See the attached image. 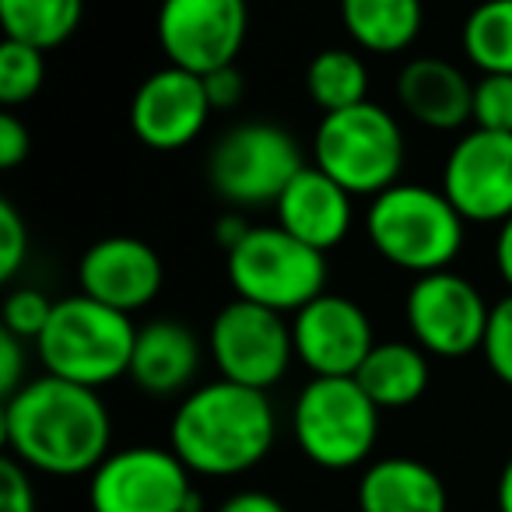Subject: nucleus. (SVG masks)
Wrapping results in <instances>:
<instances>
[{"instance_id": "nucleus-10", "label": "nucleus", "mask_w": 512, "mask_h": 512, "mask_svg": "<svg viewBox=\"0 0 512 512\" xmlns=\"http://www.w3.org/2000/svg\"><path fill=\"white\" fill-rule=\"evenodd\" d=\"M207 351L221 379L271 390L288 376L295 362V337L285 313L256 306L246 299H232L221 306L207 330Z\"/></svg>"}, {"instance_id": "nucleus-7", "label": "nucleus", "mask_w": 512, "mask_h": 512, "mask_svg": "<svg viewBox=\"0 0 512 512\" xmlns=\"http://www.w3.org/2000/svg\"><path fill=\"white\" fill-rule=\"evenodd\" d=\"M225 274L235 299L295 316L327 292V253L281 225H253L246 239L225 253Z\"/></svg>"}, {"instance_id": "nucleus-16", "label": "nucleus", "mask_w": 512, "mask_h": 512, "mask_svg": "<svg viewBox=\"0 0 512 512\" xmlns=\"http://www.w3.org/2000/svg\"><path fill=\"white\" fill-rule=\"evenodd\" d=\"M162 281V256L134 235H106L81 253V295H92L95 302H106L120 313L148 309L162 292Z\"/></svg>"}, {"instance_id": "nucleus-25", "label": "nucleus", "mask_w": 512, "mask_h": 512, "mask_svg": "<svg viewBox=\"0 0 512 512\" xmlns=\"http://www.w3.org/2000/svg\"><path fill=\"white\" fill-rule=\"evenodd\" d=\"M460 46L481 74H512V0H481L470 8Z\"/></svg>"}, {"instance_id": "nucleus-24", "label": "nucleus", "mask_w": 512, "mask_h": 512, "mask_svg": "<svg viewBox=\"0 0 512 512\" xmlns=\"http://www.w3.org/2000/svg\"><path fill=\"white\" fill-rule=\"evenodd\" d=\"M306 92L323 113L351 109L369 99V67L355 50L330 46L320 50L306 67Z\"/></svg>"}, {"instance_id": "nucleus-18", "label": "nucleus", "mask_w": 512, "mask_h": 512, "mask_svg": "<svg viewBox=\"0 0 512 512\" xmlns=\"http://www.w3.org/2000/svg\"><path fill=\"white\" fill-rule=\"evenodd\" d=\"M200 358H204V351L186 323L151 320L137 327L127 379L151 400H169L179 393H190L200 372Z\"/></svg>"}, {"instance_id": "nucleus-19", "label": "nucleus", "mask_w": 512, "mask_h": 512, "mask_svg": "<svg viewBox=\"0 0 512 512\" xmlns=\"http://www.w3.org/2000/svg\"><path fill=\"white\" fill-rule=\"evenodd\" d=\"M397 99L428 130H460L474 116V81L442 57L407 60L397 74Z\"/></svg>"}, {"instance_id": "nucleus-21", "label": "nucleus", "mask_w": 512, "mask_h": 512, "mask_svg": "<svg viewBox=\"0 0 512 512\" xmlns=\"http://www.w3.org/2000/svg\"><path fill=\"white\" fill-rule=\"evenodd\" d=\"M351 43L376 57H393L414 46L425 25L421 0H337Z\"/></svg>"}, {"instance_id": "nucleus-38", "label": "nucleus", "mask_w": 512, "mask_h": 512, "mask_svg": "<svg viewBox=\"0 0 512 512\" xmlns=\"http://www.w3.org/2000/svg\"><path fill=\"white\" fill-rule=\"evenodd\" d=\"M495 505H498V512H512V460H505L502 474H498Z\"/></svg>"}, {"instance_id": "nucleus-13", "label": "nucleus", "mask_w": 512, "mask_h": 512, "mask_svg": "<svg viewBox=\"0 0 512 512\" xmlns=\"http://www.w3.org/2000/svg\"><path fill=\"white\" fill-rule=\"evenodd\" d=\"M442 193L477 225L512 218V134L481 127L463 134L442 165Z\"/></svg>"}, {"instance_id": "nucleus-20", "label": "nucleus", "mask_w": 512, "mask_h": 512, "mask_svg": "<svg viewBox=\"0 0 512 512\" xmlns=\"http://www.w3.org/2000/svg\"><path fill=\"white\" fill-rule=\"evenodd\" d=\"M358 512H449V491L428 463L383 456L358 481Z\"/></svg>"}, {"instance_id": "nucleus-33", "label": "nucleus", "mask_w": 512, "mask_h": 512, "mask_svg": "<svg viewBox=\"0 0 512 512\" xmlns=\"http://www.w3.org/2000/svg\"><path fill=\"white\" fill-rule=\"evenodd\" d=\"M32 151V134L11 109L0 113V165L4 169H18Z\"/></svg>"}, {"instance_id": "nucleus-6", "label": "nucleus", "mask_w": 512, "mask_h": 512, "mask_svg": "<svg viewBox=\"0 0 512 512\" xmlns=\"http://www.w3.org/2000/svg\"><path fill=\"white\" fill-rule=\"evenodd\" d=\"M292 435L316 467H362L379 439V404L355 376H313L295 397Z\"/></svg>"}, {"instance_id": "nucleus-5", "label": "nucleus", "mask_w": 512, "mask_h": 512, "mask_svg": "<svg viewBox=\"0 0 512 512\" xmlns=\"http://www.w3.org/2000/svg\"><path fill=\"white\" fill-rule=\"evenodd\" d=\"M313 165L344 186L351 197H379L400 183L404 130L379 102L323 113L313 137Z\"/></svg>"}, {"instance_id": "nucleus-35", "label": "nucleus", "mask_w": 512, "mask_h": 512, "mask_svg": "<svg viewBox=\"0 0 512 512\" xmlns=\"http://www.w3.org/2000/svg\"><path fill=\"white\" fill-rule=\"evenodd\" d=\"M218 512H288V505L267 491H235L218 505Z\"/></svg>"}, {"instance_id": "nucleus-3", "label": "nucleus", "mask_w": 512, "mask_h": 512, "mask_svg": "<svg viewBox=\"0 0 512 512\" xmlns=\"http://www.w3.org/2000/svg\"><path fill=\"white\" fill-rule=\"evenodd\" d=\"M467 218L442 190L418 183H393L372 197L365 214L369 242L386 264L407 274L449 271L463 249Z\"/></svg>"}, {"instance_id": "nucleus-15", "label": "nucleus", "mask_w": 512, "mask_h": 512, "mask_svg": "<svg viewBox=\"0 0 512 512\" xmlns=\"http://www.w3.org/2000/svg\"><path fill=\"white\" fill-rule=\"evenodd\" d=\"M295 358L313 376H355L376 348L372 320L358 302L344 295H316L292 316Z\"/></svg>"}, {"instance_id": "nucleus-28", "label": "nucleus", "mask_w": 512, "mask_h": 512, "mask_svg": "<svg viewBox=\"0 0 512 512\" xmlns=\"http://www.w3.org/2000/svg\"><path fill=\"white\" fill-rule=\"evenodd\" d=\"M53 306H57V302L46 299V292H39V288H15V292L4 299V330L22 337V341L36 344L39 337H43L46 323H50Z\"/></svg>"}, {"instance_id": "nucleus-37", "label": "nucleus", "mask_w": 512, "mask_h": 512, "mask_svg": "<svg viewBox=\"0 0 512 512\" xmlns=\"http://www.w3.org/2000/svg\"><path fill=\"white\" fill-rule=\"evenodd\" d=\"M495 267L502 274V281L509 285L512 292V218H505L498 225V235H495Z\"/></svg>"}, {"instance_id": "nucleus-4", "label": "nucleus", "mask_w": 512, "mask_h": 512, "mask_svg": "<svg viewBox=\"0 0 512 512\" xmlns=\"http://www.w3.org/2000/svg\"><path fill=\"white\" fill-rule=\"evenodd\" d=\"M137 327L130 313L95 302L92 295H71L53 306L36 355L50 376L81 386H109L130 372Z\"/></svg>"}, {"instance_id": "nucleus-12", "label": "nucleus", "mask_w": 512, "mask_h": 512, "mask_svg": "<svg viewBox=\"0 0 512 512\" xmlns=\"http://www.w3.org/2000/svg\"><path fill=\"white\" fill-rule=\"evenodd\" d=\"M155 36L169 64L211 74L239 60L249 36L246 0H162Z\"/></svg>"}, {"instance_id": "nucleus-29", "label": "nucleus", "mask_w": 512, "mask_h": 512, "mask_svg": "<svg viewBox=\"0 0 512 512\" xmlns=\"http://www.w3.org/2000/svg\"><path fill=\"white\" fill-rule=\"evenodd\" d=\"M481 355L498 383L512 386V292L491 306L488 330H484Z\"/></svg>"}, {"instance_id": "nucleus-22", "label": "nucleus", "mask_w": 512, "mask_h": 512, "mask_svg": "<svg viewBox=\"0 0 512 512\" xmlns=\"http://www.w3.org/2000/svg\"><path fill=\"white\" fill-rule=\"evenodd\" d=\"M355 379L376 400L379 411L411 407L428 390V351L414 341H376Z\"/></svg>"}, {"instance_id": "nucleus-14", "label": "nucleus", "mask_w": 512, "mask_h": 512, "mask_svg": "<svg viewBox=\"0 0 512 512\" xmlns=\"http://www.w3.org/2000/svg\"><path fill=\"white\" fill-rule=\"evenodd\" d=\"M204 74L169 64L141 81L130 99V130L151 151H183L211 120Z\"/></svg>"}, {"instance_id": "nucleus-8", "label": "nucleus", "mask_w": 512, "mask_h": 512, "mask_svg": "<svg viewBox=\"0 0 512 512\" xmlns=\"http://www.w3.org/2000/svg\"><path fill=\"white\" fill-rule=\"evenodd\" d=\"M306 169L299 141L278 123H235L207 155V183L235 211L278 204L285 186Z\"/></svg>"}, {"instance_id": "nucleus-30", "label": "nucleus", "mask_w": 512, "mask_h": 512, "mask_svg": "<svg viewBox=\"0 0 512 512\" xmlns=\"http://www.w3.org/2000/svg\"><path fill=\"white\" fill-rule=\"evenodd\" d=\"M29 260V228L11 200H0V278L15 281Z\"/></svg>"}, {"instance_id": "nucleus-9", "label": "nucleus", "mask_w": 512, "mask_h": 512, "mask_svg": "<svg viewBox=\"0 0 512 512\" xmlns=\"http://www.w3.org/2000/svg\"><path fill=\"white\" fill-rule=\"evenodd\" d=\"M190 474L172 446L113 449L88 474V505L92 512H200L204 498Z\"/></svg>"}, {"instance_id": "nucleus-11", "label": "nucleus", "mask_w": 512, "mask_h": 512, "mask_svg": "<svg viewBox=\"0 0 512 512\" xmlns=\"http://www.w3.org/2000/svg\"><path fill=\"white\" fill-rule=\"evenodd\" d=\"M411 341L435 358H467L481 351L491 306L477 285L456 271H435L414 278L404 299Z\"/></svg>"}, {"instance_id": "nucleus-31", "label": "nucleus", "mask_w": 512, "mask_h": 512, "mask_svg": "<svg viewBox=\"0 0 512 512\" xmlns=\"http://www.w3.org/2000/svg\"><path fill=\"white\" fill-rule=\"evenodd\" d=\"M0 512H36V488L29 467L15 456L0 463Z\"/></svg>"}, {"instance_id": "nucleus-32", "label": "nucleus", "mask_w": 512, "mask_h": 512, "mask_svg": "<svg viewBox=\"0 0 512 512\" xmlns=\"http://www.w3.org/2000/svg\"><path fill=\"white\" fill-rule=\"evenodd\" d=\"M22 386H25V341L8 334V330H0V393L8 400Z\"/></svg>"}, {"instance_id": "nucleus-23", "label": "nucleus", "mask_w": 512, "mask_h": 512, "mask_svg": "<svg viewBox=\"0 0 512 512\" xmlns=\"http://www.w3.org/2000/svg\"><path fill=\"white\" fill-rule=\"evenodd\" d=\"M85 18V0H0L4 39L57 50L78 32Z\"/></svg>"}, {"instance_id": "nucleus-36", "label": "nucleus", "mask_w": 512, "mask_h": 512, "mask_svg": "<svg viewBox=\"0 0 512 512\" xmlns=\"http://www.w3.org/2000/svg\"><path fill=\"white\" fill-rule=\"evenodd\" d=\"M249 228H253V225L242 218V211H235V207H232V211H225L218 221H214V242H218L225 253H232V249L249 235Z\"/></svg>"}, {"instance_id": "nucleus-34", "label": "nucleus", "mask_w": 512, "mask_h": 512, "mask_svg": "<svg viewBox=\"0 0 512 512\" xmlns=\"http://www.w3.org/2000/svg\"><path fill=\"white\" fill-rule=\"evenodd\" d=\"M204 88L211 109H235L246 95V78L239 74V67H218V71L204 74Z\"/></svg>"}, {"instance_id": "nucleus-2", "label": "nucleus", "mask_w": 512, "mask_h": 512, "mask_svg": "<svg viewBox=\"0 0 512 512\" xmlns=\"http://www.w3.org/2000/svg\"><path fill=\"white\" fill-rule=\"evenodd\" d=\"M278 439V418L267 390L214 379L179 400L169 446L200 477H239L264 463Z\"/></svg>"}, {"instance_id": "nucleus-27", "label": "nucleus", "mask_w": 512, "mask_h": 512, "mask_svg": "<svg viewBox=\"0 0 512 512\" xmlns=\"http://www.w3.org/2000/svg\"><path fill=\"white\" fill-rule=\"evenodd\" d=\"M481 130L512 134V74H481L474 81V116Z\"/></svg>"}, {"instance_id": "nucleus-17", "label": "nucleus", "mask_w": 512, "mask_h": 512, "mask_svg": "<svg viewBox=\"0 0 512 512\" xmlns=\"http://www.w3.org/2000/svg\"><path fill=\"white\" fill-rule=\"evenodd\" d=\"M278 225L320 253L341 246L355 221L351 193L323 169L306 165L278 197Z\"/></svg>"}, {"instance_id": "nucleus-1", "label": "nucleus", "mask_w": 512, "mask_h": 512, "mask_svg": "<svg viewBox=\"0 0 512 512\" xmlns=\"http://www.w3.org/2000/svg\"><path fill=\"white\" fill-rule=\"evenodd\" d=\"M4 442L29 470L81 477L113 453V418L99 390L43 372L4 400Z\"/></svg>"}, {"instance_id": "nucleus-26", "label": "nucleus", "mask_w": 512, "mask_h": 512, "mask_svg": "<svg viewBox=\"0 0 512 512\" xmlns=\"http://www.w3.org/2000/svg\"><path fill=\"white\" fill-rule=\"evenodd\" d=\"M46 81V50L18 39H4L0 46V106L15 109L39 95Z\"/></svg>"}]
</instances>
